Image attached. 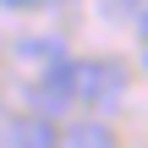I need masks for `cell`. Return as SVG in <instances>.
<instances>
[{
    "label": "cell",
    "instance_id": "obj_8",
    "mask_svg": "<svg viewBox=\"0 0 148 148\" xmlns=\"http://www.w3.org/2000/svg\"><path fill=\"white\" fill-rule=\"evenodd\" d=\"M0 5H44V0H0Z\"/></svg>",
    "mask_w": 148,
    "mask_h": 148
},
{
    "label": "cell",
    "instance_id": "obj_3",
    "mask_svg": "<svg viewBox=\"0 0 148 148\" xmlns=\"http://www.w3.org/2000/svg\"><path fill=\"white\" fill-rule=\"evenodd\" d=\"M11 143H22V148H55V143H60V126H55L49 115H38V110H33L27 121H16V126H11Z\"/></svg>",
    "mask_w": 148,
    "mask_h": 148
},
{
    "label": "cell",
    "instance_id": "obj_6",
    "mask_svg": "<svg viewBox=\"0 0 148 148\" xmlns=\"http://www.w3.org/2000/svg\"><path fill=\"white\" fill-rule=\"evenodd\" d=\"M137 5H143V0H99V16H110V22H126Z\"/></svg>",
    "mask_w": 148,
    "mask_h": 148
},
{
    "label": "cell",
    "instance_id": "obj_7",
    "mask_svg": "<svg viewBox=\"0 0 148 148\" xmlns=\"http://www.w3.org/2000/svg\"><path fill=\"white\" fill-rule=\"evenodd\" d=\"M132 22H137V33H143V44H148V0L137 5V11H132Z\"/></svg>",
    "mask_w": 148,
    "mask_h": 148
},
{
    "label": "cell",
    "instance_id": "obj_2",
    "mask_svg": "<svg viewBox=\"0 0 148 148\" xmlns=\"http://www.w3.org/2000/svg\"><path fill=\"white\" fill-rule=\"evenodd\" d=\"M27 104L38 110V115H60V110H71L77 104V60H49L44 66V77L27 88Z\"/></svg>",
    "mask_w": 148,
    "mask_h": 148
},
{
    "label": "cell",
    "instance_id": "obj_9",
    "mask_svg": "<svg viewBox=\"0 0 148 148\" xmlns=\"http://www.w3.org/2000/svg\"><path fill=\"white\" fill-rule=\"evenodd\" d=\"M143 71H148V44H143Z\"/></svg>",
    "mask_w": 148,
    "mask_h": 148
},
{
    "label": "cell",
    "instance_id": "obj_5",
    "mask_svg": "<svg viewBox=\"0 0 148 148\" xmlns=\"http://www.w3.org/2000/svg\"><path fill=\"white\" fill-rule=\"evenodd\" d=\"M16 55H22V60H38V66H49V60H60V55H66V44H60V38H22V44H16Z\"/></svg>",
    "mask_w": 148,
    "mask_h": 148
},
{
    "label": "cell",
    "instance_id": "obj_1",
    "mask_svg": "<svg viewBox=\"0 0 148 148\" xmlns=\"http://www.w3.org/2000/svg\"><path fill=\"white\" fill-rule=\"evenodd\" d=\"M126 93V66L121 60H77V104L104 110Z\"/></svg>",
    "mask_w": 148,
    "mask_h": 148
},
{
    "label": "cell",
    "instance_id": "obj_4",
    "mask_svg": "<svg viewBox=\"0 0 148 148\" xmlns=\"http://www.w3.org/2000/svg\"><path fill=\"white\" fill-rule=\"evenodd\" d=\"M60 143H71V148H110L115 132L104 121H71V126H60Z\"/></svg>",
    "mask_w": 148,
    "mask_h": 148
}]
</instances>
